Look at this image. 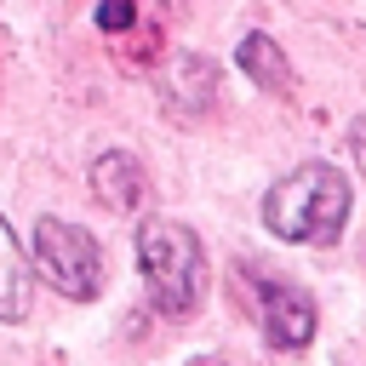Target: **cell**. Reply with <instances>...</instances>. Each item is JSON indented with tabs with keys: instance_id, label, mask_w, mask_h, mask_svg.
Segmentation results:
<instances>
[{
	"instance_id": "obj_1",
	"label": "cell",
	"mask_w": 366,
	"mask_h": 366,
	"mask_svg": "<svg viewBox=\"0 0 366 366\" xmlns=\"http://www.w3.org/2000/svg\"><path fill=\"white\" fill-rule=\"evenodd\" d=\"M349 200H355L349 177L337 166H326V160H309L286 183H274L263 194V223L292 246H332L343 234Z\"/></svg>"
},
{
	"instance_id": "obj_2",
	"label": "cell",
	"mask_w": 366,
	"mask_h": 366,
	"mask_svg": "<svg viewBox=\"0 0 366 366\" xmlns=\"http://www.w3.org/2000/svg\"><path fill=\"white\" fill-rule=\"evenodd\" d=\"M137 269H143V286L154 297L160 315L183 320L200 309V292H206V257H200V240L194 229L172 223V217H149L137 229Z\"/></svg>"
},
{
	"instance_id": "obj_3",
	"label": "cell",
	"mask_w": 366,
	"mask_h": 366,
	"mask_svg": "<svg viewBox=\"0 0 366 366\" xmlns=\"http://www.w3.org/2000/svg\"><path fill=\"white\" fill-rule=\"evenodd\" d=\"M34 274L63 292L69 303H86L103 292V252L86 229L63 223V217H40L34 223Z\"/></svg>"
},
{
	"instance_id": "obj_4",
	"label": "cell",
	"mask_w": 366,
	"mask_h": 366,
	"mask_svg": "<svg viewBox=\"0 0 366 366\" xmlns=\"http://www.w3.org/2000/svg\"><path fill=\"white\" fill-rule=\"evenodd\" d=\"M263 297V332L274 349H303L315 337V303L292 286H257Z\"/></svg>"
},
{
	"instance_id": "obj_5",
	"label": "cell",
	"mask_w": 366,
	"mask_h": 366,
	"mask_svg": "<svg viewBox=\"0 0 366 366\" xmlns=\"http://www.w3.org/2000/svg\"><path fill=\"white\" fill-rule=\"evenodd\" d=\"M92 194H97L109 212H137V206H143V194H149L143 166H137L132 154H120V149L97 154V160H92Z\"/></svg>"
},
{
	"instance_id": "obj_6",
	"label": "cell",
	"mask_w": 366,
	"mask_h": 366,
	"mask_svg": "<svg viewBox=\"0 0 366 366\" xmlns=\"http://www.w3.org/2000/svg\"><path fill=\"white\" fill-rule=\"evenodd\" d=\"M29 303H34V280H29L11 223L0 217V320H29Z\"/></svg>"
},
{
	"instance_id": "obj_7",
	"label": "cell",
	"mask_w": 366,
	"mask_h": 366,
	"mask_svg": "<svg viewBox=\"0 0 366 366\" xmlns=\"http://www.w3.org/2000/svg\"><path fill=\"white\" fill-rule=\"evenodd\" d=\"M234 63H240L263 92H274V97H292V86H297V74H292L286 51H280L269 34H246V40L234 46Z\"/></svg>"
},
{
	"instance_id": "obj_8",
	"label": "cell",
	"mask_w": 366,
	"mask_h": 366,
	"mask_svg": "<svg viewBox=\"0 0 366 366\" xmlns=\"http://www.w3.org/2000/svg\"><path fill=\"white\" fill-rule=\"evenodd\" d=\"M132 23H137V0H97V29L120 34V29H132Z\"/></svg>"
}]
</instances>
